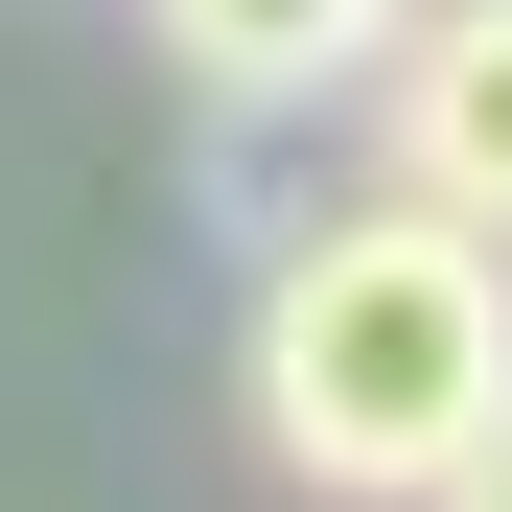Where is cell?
Instances as JSON below:
<instances>
[{
    "mask_svg": "<svg viewBox=\"0 0 512 512\" xmlns=\"http://www.w3.org/2000/svg\"><path fill=\"white\" fill-rule=\"evenodd\" d=\"M350 117H373L396 210H443V233L512 256V0H396V47L350 70Z\"/></svg>",
    "mask_w": 512,
    "mask_h": 512,
    "instance_id": "obj_2",
    "label": "cell"
},
{
    "mask_svg": "<svg viewBox=\"0 0 512 512\" xmlns=\"http://www.w3.org/2000/svg\"><path fill=\"white\" fill-rule=\"evenodd\" d=\"M233 419L303 512H419L489 419H512V256L443 210H280L256 233V303H233Z\"/></svg>",
    "mask_w": 512,
    "mask_h": 512,
    "instance_id": "obj_1",
    "label": "cell"
},
{
    "mask_svg": "<svg viewBox=\"0 0 512 512\" xmlns=\"http://www.w3.org/2000/svg\"><path fill=\"white\" fill-rule=\"evenodd\" d=\"M419 512H512V419H489V443H466L443 489H419Z\"/></svg>",
    "mask_w": 512,
    "mask_h": 512,
    "instance_id": "obj_4",
    "label": "cell"
},
{
    "mask_svg": "<svg viewBox=\"0 0 512 512\" xmlns=\"http://www.w3.org/2000/svg\"><path fill=\"white\" fill-rule=\"evenodd\" d=\"M140 24H163V70H187L210 117H326L396 47V0H140Z\"/></svg>",
    "mask_w": 512,
    "mask_h": 512,
    "instance_id": "obj_3",
    "label": "cell"
}]
</instances>
